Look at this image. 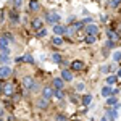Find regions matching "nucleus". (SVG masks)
Returning a JSON list of instances; mask_svg holds the SVG:
<instances>
[{
	"mask_svg": "<svg viewBox=\"0 0 121 121\" xmlns=\"http://www.w3.org/2000/svg\"><path fill=\"white\" fill-rule=\"evenodd\" d=\"M55 121H68V118L63 113H58V115H55Z\"/></svg>",
	"mask_w": 121,
	"mask_h": 121,
	"instance_id": "c756f323",
	"label": "nucleus"
},
{
	"mask_svg": "<svg viewBox=\"0 0 121 121\" xmlns=\"http://www.w3.org/2000/svg\"><path fill=\"white\" fill-rule=\"evenodd\" d=\"M116 76H118V78H121V69H118V74H116Z\"/></svg>",
	"mask_w": 121,
	"mask_h": 121,
	"instance_id": "58836bf2",
	"label": "nucleus"
},
{
	"mask_svg": "<svg viewBox=\"0 0 121 121\" xmlns=\"http://www.w3.org/2000/svg\"><path fill=\"white\" fill-rule=\"evenodd\" d=\"M63 42H65V40H63L61 36H55V37L52 39V45H55V47H61V45H63Z\"/></svg>",
	"mask_w": 121,
	"mask_h": 121,
	"instance_id": "aec40b11",
	"label": "nucleus"
},
{
	"mask_svg": "<svg viewBox=\"0 0 121 121\" xmlns=\"http://www.w3.org/2000/svg\"><path fill=\"white\" fill-rule=\"evenodd\" d=\"M0 63L2 65H10V50L0 52Z\"/></svg>",
	"mask_w": 121,
	"mask_h": 121,
	"instance_id": "f8f14e48",
	"label": "nucleus"
},
{
	"mask_svg": "<svg viewBox=\"0 0 121 121\" xmlns=\"http://www.w3.org/2000/svg\"><path fill=\"white\" fill-rule=\"evenodd\" d=\"M2 92L5 94V95H8V97H11V95L15 94V86H13V82L7 79V81L3 82V86H2Z\"/></svg>",
	"mask_w": 121,
	"mask_h": 121,
	"instance_id": "f03ea898",
	"label": "nucleus"
},
{
	"mask_svg": "<svg viewBox=\"0 0 121 121\" xmlns=\"http://www.w3.org/2000/svg\"><path fill=\"white\" fill-rule=\"evenodd\" d=\"M52 60H53V61H55L56 65H61V61H63V56L60 55V53H58V52H55V53H53V55H52Z\"/></svg>",
	"mask_w": 121,
	"mask_h": 121,
	"instance_id": "b1692460",
	"label": "nucleus"
},
{
	"mask_svg": "<svg viewBox=\"0 0 121 121\" xmlns=\"http://www.w3.org/2000/svg\"><path fill=\"white\" fill-rule=\"evenodd\" d=\"M84 68H86V63H84L82 60H73L71 63H69V69L74 73V71H82Z\"/></svg>",
	"mask_w": 121,
	"mask_h": 121,
	"instance_id": "39448f33",
	"label": "nucleus"
},
{
	"mask_svg": "<svg viewBox=\"0 0 121 121\" xmlns=\"http://www.w3.org/2000/svg\"><path fill=\"white\" fill-rule=\"evenodd\" d=\"M24 56V61H26V63H29V65H34V63H36V60H34V56L31 55V53H26V55H23Z\"/></svg>",
	"mask_w": 121,
	"mask_h": 121,
	"instance_id": "393cba45",
	"label": "nucleus"
},
{
	"mask_svg": "<svg viewBox=\"0 0 121 121\" xmlns=\"http://www.w3.org/2000/svg\"><path fill=\"white\" fill-rule=\"evenodd\" d=\"M44 21H47V23L52 24V26H53V24H58V23L61 21V15H60L58 11H48L45 15V19H44Z\"/></svg>",
	"mask_w": 121,
	"mask_h": 121,
	"instance_id": "f257e3e1",
	"label": "nucleus"
},
{
	"mask_svg": "<svg viewBox=\"0 0 121 121\" xmlns=\"http://www.w3.org/2000/svg\"><path fill=\"white\" fill-rule=\"evenodd\" d=\"M107 105L108 107H118V103H116V95H110V97H107Z\"/></svg>",
	"mask_w": 121,
	"mask_h": 121,
	"instance_id": "4be33fe9",
	"label": "nucleus"
},
{
	"mask_svg": "<svg viewBox=\"0 0 121 121\" xmlns=\"http://www.w3.org/2000/svg\"><path fill=\"white\" fill-rule=\"evenodd\" d=\"M97 37H99V36H91V34H86L84 40H86V44H87V45H92V44H95Z\"/></svg>",
	"mask_w": 121,
	"mask_h": 121,
	"instance_id": "412c9836",
	"label": "nucleus"
},
{
	"mask_svg": "<svg viewBox=\"0 0 121 121\" xmlns=\"http://www.w3.org/2000/svg\"><path fill=\"white\" fill-rule=\"evenodd\" d=\"M44 24H45V21H44L42 18H34L32 21H31V28L34 29L36 32H37V31H40V29L44 28Z\"/></svg>",
	"mask_w": 121,
	"mask_h": 121,
	"instance_id": "6e6552de",
	"label": "nucleus"
},
{
	"mask_svg": "<svg viewBox=\"0 0 121 121\" xmlns=\"http://www.w3.org/2000/svg\"><path fill=\"white\" fill-rule=\"evenodd\" d=\"M86 34H91V36H99L100 34V26H97L95 23H89L86 26Z\"/></svg>",
	"mask_w": 121,
	"mask_h": 121,
	"instance_id": "423d86ee",
	"label": "nucleus"
},
{
	"mask_svg": "<svg viewBox=\"0 0 121 121\" xmlns=\"http://www.w3.org/2000/svg\"><path fill=\"white\" fill-rule=\"evenodd\" d=\"M113 91H115V89H113L112 86H105L102 89V95L103 97H110V95H113Z\"/></svg>",
	"mask_w": 121,
	"mask_h": 121,
	"instance_id": "6ab92c4d",
	"label": "nucleus"
},
{
	"mask_svg": "<svg viewBox=\"0 0 121 121\" xmlns=\"http://www.w3.org/2000/svg\"><path fill=\"white\" fill-rule=\"evenodd\" d=\"M63 87H65V81H63L61 78H53V89L61 91Z\"/></svg>",
	"mask_w": 121,
	"mask_h": 121,
	"instance_id": "2eb2a0df",
	"label": "nucleus"
},
{
	"mask_svg": "<svg viewBox=\"0 0 121 121\" xmlns=\"http://www.w3.org/2000/svg\"><path fill=\"white\" fill-rule=\"evenodd\" d=\"M73 121H81V120H73Z\"/></svg>",
	"mask_w": 121,
	"mask_h": 121,
	"instance_id": "ea45409f",
	"label": "nucleus"
},
{
	"mask_svg": "<svg viewBox=\"0 0 121 121\" xmlns=\"http://www.w3.org/2000/svg\"><path fill=\"white\" fill-rule=\"evenodd\" d=\"M29 10L34 11V13H37L39 10H40V3H39V0H29Z\"/></svg>",
	"mask_w": 121,
	"mask_h": 121,
	"instance_id": "dca6fc26",
	"label": "nucleus"
},
{
	"mask_svg": "<svg viewBox=\"0 0 121 121\" xmlns=\"http://www.w3.org/2000/svg\"><path fill=\"white\" fill-rule=\"evenodd\" d=\"M105 116H107V120H110V121H115L116 118H118V113H116V108L115 107H110L108 110H107V113H105Z\"/></svg>",
	"mask_w": 121,
	"mask_h": 121,
	"instance_id": "9b49d317",
	"label": "nucleus"
},
{
	"mask_svg": "<svg viewBox=\"0 0 121 121\" xmlns=\"http://www.w3.org/2000/svg\"><path fill=\"white\" fill-rule=\"evenodd\" d=\"M53 97H56V99H60V100H63L65 99V92H63V89L61 91H53Z\"/></svg>",
	"mask_w": 121,
	"mask_h": 121,
	"instance_id": "cd10ccee",
	"label": "nucleus"
},
{
	"mask_svg": "<svg viewBox=\"0 0 121 121\" xmlns=\"http://www.w3.org/2000/svg\"><path fill=\"white\" fill-rule=\"evenodd\" d=\"M100 71H102V73H110V71H115V65H105V66H102V68H100Z\"/></svg>",
	"mask_w": 121,
	"mask_h": 121,
	"instance_id": "a878e982",
	"label": "nucleus"
},
{
	"mask_svg": "<svg viewBox=\"0 0 121 121\" xmlns=\"http://www.w3.org/2000/svg\"><path fill=\"white\" fill-rule=\"evenodd\" d=\"M107 34H108V37H110V40H113V42H116V40H120V34L115 31V29H112V28H108L107 29Z\"/></svg>",
	"mask_w": 121,
	"mask_h": 121,
	"instance_id": "ddd939ff",
	"label": "nucleus"
},
{
	"mask_svg": "<svg viewBox=\"0 0 121 121\" xmlns=\"http://www.w3.org/2000/svg\"><path fill=\"white\" fill-rule=\"evenodd\" d=\"M8 18H10L11 23H15V24H16V23L19 21V15L16 13V10H13V11H10V13H8Z\"/></svg>",
	"mask_w": 121,
	"mask_h": 121,
	"instance_id": "a211bd4d",
	"label": "nucleus"
},
{
	"mask_svg": "<svg viewBox=\"0 0 121 121\" xmlns=\"http://www.w3.org/2000/svg\"><path fill=\"white\" fill-rule=\"evenodd\" d=\"M71 102H74V103H81V99H79L78 95H71Z\"/></svg>",
	"mask_w": 121,
	"mask_h": 121,
	"instance_id": "f704fd0d",
	"label": "nucleus"
},
{
	"mask_svg": "<svg viewBox=\"0 0 121 121\" xmlns=\"http://www.w3.org/2000/svg\"><path fill=\"white\" fill-rule=\"evenodd\" d=\"M47 34H48V31H47L45 28H42L40 31H37V32H36V37H37V39H42V37H45Z\"/></svg>",
	"mask_w": 121,
	"mask_h": 121,
	"instance_id": "bb28decb",
	"label": "nucleus"
},
{
	"mask_svg": "<svg viewBox=\"0 0 121 121\" xmlns=\"http://www.w3.org/2000/svg\"><path fill=\"white\" fill-rule=\"evenodd\" d=\"M91 102H92V95H91V94H86V95H82V97H81V103H79V105L89 107V105H91Z\"/></svg>",
	"mask_w": 121,
	"mask_h": 121,
	"instance_id": "f3484780",
	"label": "nucleus"
},
{
	"mask_svg": "<svg viewBox=\"0 0 121 121\" xmlns=\"http://www.w3.org/2000/svg\"><path fill=\"white\" fill-rule=\"evenodd\" d=\"M120 3H121V0H108V5H110L112 8H116Z\"/></svg>",
	"mask_w": 121,
	"mask_h": 121,
	"instance_id": "2f4dec72",
	"label": "nucleus"
},
{
	"mask_svg": "<svg viewBox=\"0 0 121 121\" xmlns=\"http://www.w3.org/2000/svg\"><path fill=\"white\" fill-rule=\"evenodd\" d=\"M113 61H116V63L121 61V52H115L113 53Z\"/></svg>",
	"mask_w": 121,
	"mask_h": 121,
	"instance_id": "72a5a7b5",
	"label": "nucleus"
},
{
	"mask_svg": "<svg viewBox=\"0 0 121 121\" xmlns=\"http://www.w3.org/2000/svg\"><path fill=\"white\" fill-rule=\"evenodd\" d=\"M74 89L78 91V92H81V91H86V84H84V82H78V84L74 86Z\"/></svg>",
	"mask_w": 121,
	"mask_h": 121,
	"instance_id": "7c9ffc66",
	"label": "nucleus"
},
{
	"mask_svg": "<svg viewBox=\"0 0 121 121\" xmlns=\"http://www.w3.org/2000/svg\"><path fill=\"white\" fill-rule=\"evenodd\" d=\"M100 121H108V120H107V116H102V118H100Z\"/></svg>",
	"mask_w": 121,
	"mask_h": 121,
	"instance_id": "4c0bfd02",
	"label": "nucleus"
},
{
	"mask_svg": "<svg viewBox=\"0 0 121 121\" xmlns=\"http://www.w3.org/2000/svg\"><path fill=\"white\" fill-rule=\"evenodd\" d=\"M13 73V69H11V66L10 65H0V79H8L10 76Z\"/></svg>",
	"mask_w": 121,
	"mask_h": 121,
	"instance_id": "20e7f679",
	"label": "nucleus"
},
{
	"mask_svg": "<svg viewBox=\"0 0 121 121\" xmlns=\"http://www.w3.org/2000/svg\"><path fill=\"white\" fill-rule=\"evenodd\" d=\"M53 87L52 86H45V87H42V99H47V100H52V97H53Z\"/></svg>",
	"mask_w": 121,
	"mask_h": 121,
	"instance_id": "1a4fd4ad",
	"label": "nucleus"
},
{
	"mask_svg": "<svg viewBox=\"0 0 121 121\" xmlns=\"http://www.w3.org/2000/svg\"><path fill=\"white\" fill-rule=\"evenodd\" d=\"M50 107V100H47V99H39L37 100V108L39 110H47Z\"/></svg>",
	"mask_w": 121,
	"mask_h": 121,
	"instance_id": "4468645a",
	"label": "nucleus"
},
{
	"mask_svg": "<svg viewBox=\"0 0 121 121\" xmlns=\"http://www.w3.org/2000/svg\"><path fill=\"white\" fill-rule=\"evenodd\" d=\"M15 61H16V63H24V56H18Z\"/></svg>",
	"mask_w": 121,
	"mask_h": 121,
	"instance_id": "c9c22d12",
	"label": "nucleus"
},
{
	"mask_svg": "<svg viewBox=\"0 0 121 121\" xmlns=\"http://www.w3.org/2000/svg\"><path fill=\"white\" fill-rule=\"evenodd\" d=\"M13 7H15V10H19L23 7V0H13Z\"/></svg>",
	"mask_w": 121,
	"mask_h": 121,
	"instance_id": "473e14b6",
	"label": "nucleus"
},
{
	"mask_svg": "<svg viewBox=\"0 0 121 121\" xmlns=\"http://www.w3.org/2000/svg\"><path fill=\"white\" fill-rule=\"evenodd\" d=\"M52 31H53V34L55 36H65V31H66V26H61L60 23L58 24H53V28H52Z\"/></svg>",
	"mask_w": 121,
	"mask_h": 121,
	"instance_id": "9d476101",
	"label": "nucleus"
},
{
	"mask_svg": "<svg viewBox=\"0 0 121 121\" xmlns=\"http://www.w3.org/2000/svg\"><path fill=\"white\" fill-rule=\"evenodd\" d=\"M118 34H120V37H121V23H118V26H116V29H115Z\"/></svg>",
	"mask_w": 121,
	"mask_h": 121,
	"instance_id": "e433bc0d",
	"label": "nucleus"
},
{
	"mask_svg": "<svg viewBox=\"0 0 121 121\" xmlns=\"http://www.w3.org/2000/svg\"><path fill=\"white\" fill-rule=\"evenodd\" d=\"M60 78H61L65 82H71V81H73V71H71L69 68H63V69H61Z\"/></svg>",
	"mask_w": 121,
	"mask_h": 121,
	"instance_id": "0eeeda50",
	"label": "nucleus"
},
{
	"mask_svg": "<svg viewBox=\"0 0 121 121\" xmlns=\"http://www.w3.org/2000/svg\"><path fill=\"white\" fill-rule=\"evenodd\" d=\"M71 28L74 29V31H79V29H82V28H84V23H82V21H78V23H74Z\"/></svg>",
	"mask_w": 121,
	"mask_h": 121,
	"instance_id": "c85d7f7f",
	"label": "nucleus"
},
{
	"mask_svg": "<svg viewBox=\"0 0 121 121\" xmlns=\"http://www.w3.org/2000/svg\"><path fill=\"white\" fill-rule=\"evenodd\" d=\"M116 81H118V76L110 74L108 78H107V86H113V84H116Z\"/></svg>",
	"mask_w": 121,
	"mask_h": 121,
	"instance_id": "5701e85b",
	"label": "nucleus"
},
{
	"mask_svg": "<svg viewBox=\"0 0 121 121\" xmlns=\"http://www.w3.org/2000/svg\"><path fill=\"white\" fill-rule=\"evenodd\" d=\"M34 84H36V79H34L32 76H24V78H23V81H21V86H23V89H24V91H31Z\"/></svg>",
	"mask_w": 121,
	"mask_h": 121,
	"instance_id": "7ed1b4c3",
	"label": "nucleus"
}]
</instances>
